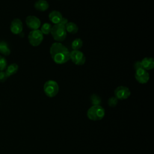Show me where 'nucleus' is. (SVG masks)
Wrapping results in <instances>:
<instances>
[{
	"mask_svg": "<svg viewBox=\"0 0 154 154\" xmlns=\"http://www.w3.org/2000/svg\"><path fill=\"white\" fill-rule=\"evenodd\" d=\"M90 101L93 105H100V103H101V99L98 95L93 94L90 96Z\"/></svg>",
	"mask_w": 154,
	"mask_h": 154,
	"instance_id": "19",
	"label": "nucleus"
},
{
	"mask_svg": "<svg viewBox=\"0 0 154 154\" xmlns=\"http://www.w3.org/2000/svg\"><path fill=\"white\" fill-rule=\"evenodd\" d=\"M29 44L34 47L39 46L43 40L44 37L42 32L39 29L32 30L28 36Z\"/></svg>",
	"mask_w": 154,
	"mask_h": 154,
	"instance_id": "5",
	"label": "nucleus"
},
{
	"mask_svg": "<svg viewBox=\"0 0 154 154\" xmlns=\"http://www.w3.org/2000/svg\"><path fill=\"white\" fill-rule=\"evenodd\" d=\"M68 22L66 18L63 17L60 23L55 24L52 26L51 34L52 38L57 42H62L66 37L67 32L65 29V25Z\"/></svg>",
	"mask_w": 154,
	"mask_h": 154,
	"instance_id": "2",
	"label": "nucleus"
},
{
	"mask_svg": "<svg viewBox=\"0 0 154 154\" xmlns=\"http://www.w3.org/2000/svg\"><path fill=\"white\" fill-rule=\"evenodd\" d=\"M52 25L49 23H45L41 26L40 31L42 32L43 34H49L51 33V31L52 29Z\"/></svg>",
	"mask_w": 154,
	"mask_h": 154,
	"instance_id": "18",
	"label": "nucleus"
},
{
	"mask_svg": "<svg viewBox=\"0 0 154 154\" xmlns=\"http://www.w3.org/2000/svg\"><path fill=\"white\" fill-rule=\"evenodd\" d=\"M83 45V42L80 38H76L73 40L71 47L73 50H79Z\"/></svg>",
	"mask_w": 154,
	"mask_h": 154,
	"instance_id": "17",
	"label": "nucleus"
},
{
	"mask_svg": "<svg viewBox=\"0 0 154 154\" xmlns=\"http://www.w3.org/2000/svg\"><path fill=\"white\" fill-rule=\"evenodd\" d=\"M19 66L16 63H12L8 65L5 69V73L8 77H10L11 75H14L18 70Z\"/></svg>",
	"mask_w": 154,
	"mask_h": 154,
	"instance_id": "15",
	"label": "nucleus"
},
{
	"mask_svg": "<svg viewBox=\"0 0 154 154\" xmlns=\"http://www.w3.org/2000/svg\"><path fill=\"white\" fill-rule=\"evenodd\" d=\"M135 78L140 84H144L147 83L150 78L149 74L147 70L142 69H139L135 70Z\"/></svg>",
	"mask_w": 154,
	"mask_h": 154,
	"instance_id": "8",
	"label": "nucleus"
},
{
	"mask_svg": "<svg viewBox=\"0 0 154 154\" xmlns=\"http://www.w3.org/2000/svg\"><path fill=\"white\" fill-rule=\"evenodd\" d=\"M70 60L77 66H82L85 64L86 58L84 53L79 50H73L70 52Z\"/></svg>",
	"mask_w": 154,
	"mask_h": 154,
	"instance_id": "6",
	"label": "nucleus"
},
{
	"mask_svg": "<svg viewBox=\"0 0 154 154\" xmlns=\"http://www.w3.org/2000/svg\"><path fill=\"white\" fill-rule=\"evenodd\" d=\"M43 90L48 97H53L58 94L59 85L55 81L48 80L44 84Z\"/></svg>",
	"mask_w": 154,
	"mask_h": 154,
	"instance_id": "4",
	"label": "nucleus"
},
{
	"mask_svg": "<svg viewBox=\"0 0 154 154\" xmlns=\"http://www.w3.org/2000/svg\"><path fill=\"white\" fill-rule=\"evenodd\" d=\"M8 78V77L7 75L5 72L0 71V82H3L5 81Z\"/></svg>",
	"mask_w": 154,
	"mask_h": 154,
	"instance_id": "22",
	"label": "nucleus"
},
{
	"mask_svg": "<svg viewBox=\"0 0 154 154\" xmlns=\"http://www.w3.org/2000/svg\"><path fill=\"white\" fill-rule=\"evenodd\" d=\"M117 103H118V99L114 96L109 97L108 100V104L110 107H115L117 105Z\"/></svg>",
	"mask_w": 154,
	"mask_h": 154,
	"instance_id": "21",
	"label": "nucleus"
},
{
	"mask_svg": "<svg viewBox=\"0 0 154 154\" xmlns=\"http://www.w3.org/2000/svg\"><path fill=\"white\" fill-rule=\"evenodd\" d=\"M23 30V23L20 19L16 18L10 24V31L14 34H19Z\"/></svg>",
	"mask_w": 154,
	"mask_h": 154,
	"instance_id": "10",
	"label": "nucleus"
},
{
	"mask_svg": "<svg viewBox=\"0 0 154 154\" xmlns=\"http://www.w3.org/2000/svg\"><path fill=\"white\" fill-rule=\"evenodd\" d=\"M114 97L118 100H125L128 99L131 96V91L127 87L125 86H119L114 91Z\"/></svg>",
	"mask_w": 154,
	"mask_h": 154,
	"instance_id": "7",
	"label": "nucleus"
},
{
	"mask_svg": "<svg viewBox=\"0 0 154 154\" xmlns=\"http://www.w3.org/2000/svg\"><path fill=\"white\" fill-rule=\"evenodd\" d=\"M7 67V61L5 57L0 55V71H4Z\"/></svg>",
	"mask_w": 154,
	"mask_h": 154,
	"instance_id": "20",
	"label": "nucleus"
},
{
	"mask_svg": "<svg viewBox=\"0 0 154 154\" xmlns=\"http://www.w3.org/2000/svg\"><path fill=\"white\" fill-rule=\"evenodd\" d=\"M25 22L27 26L32 30L38 29L41 26L40 20L35 16L30 15L27 16L25 19Z\"/></svg>",
	"mask_w": 154,
	"mask_h": 154,
	"instance_id": "9",
	"label": "nucleus"
},
{
	"mask_svg": "<svg viewBox=\"0 0 154 154\" xmlns=\"http://www.w3.org/2000/svg\"><path fill=\"white\" fill-rule=\"evenodd\" d=\"M134 68L135 70H136L137 69H142L143 66L141 65V61H137L135 62V63L134 64Z\"/></svg>",
	"mask_w": 154,
	"mask_h": 154,
	"instance_id": "23",
	"label": "nucleus"
},
{
	"mask_svg": "<svg viewBox=\"0 0 154 154\" xmlns=\"http://www.w3.org/2000/svg\"><path fill=\"white\" fill-rule=\"evenodd\" d=\"M105 109L100 105H93L87 111V117L91 120H102L105 116Z\"/></svg>",
	"mask_w": 154,
	"mask_h": 154,
	"instance_id": "3",
	"label": "nucleus"
},
{
	"mask_svg": "<svg viewBox=\"0 0 154 154\" xmlns=\"http://www.w3.org/2000/svg\"><path fill=\"white\" fill-rule=\"evenodd\" d=\"M65 29L67 32L70 34H76L78 31V25L73 22H68L65 25Z\"/></svg>",
	"mask_w": 154,
	"mask_h": 154,
	"instance_id": "14",
	"label": "nucleus"
},
{
	"mask_svg": "<svg viewBox=\"0 0 154 154\" xmlns=\"http://www.w3.org/2000/svg\"><path fill=\"white\" fill-rule=\"evenodd\" d=\"M10 52L8 44L4 41H0V53L4 55L8 56L10 54Z\"/></svg>",
	"mask_w": 154,
	"mask_h": 154,
	"instance_id": "16",
	"label": "nucleus"
},
{
	"mask_svg": "<svg viewBox=\"0 0 154 154\" xmlns=\"http://www.w3.org/2000/svg\"><path fill=\"white\" fill-rule=\"evenodd\" d=\"M34 8L40 11H45L49 8V5L46 0H37L34 3Z\"/></svg>",
	"mask_w": 154,
	"mask_h": 154,
	"instance_id": "13",
	"label": "nucleus"
},
{
	"mask_svg": "<svg viewBox=\"0 0 154 154\" xmlns=\"http://www.w3.org/2000/svg\"><path fill=\"white\" fill-rule=\"evenodd\" d=\"M49 51L52 60L58 64H64L70 60V51L60 42L53 43Z\"/></svg>",
	"mask_w": 154,
	"mask_h": 154,
	"instance_id": "1",
	"label": "nucleus"
},
{
	"mask_svg": "<svg viewBox=\"0 0 154 154\" xmlns=\"http://www.w3.org/2000/svg\"><path fill=\"white\" fill-rule=\"evenodd\" d=\"M143 68L146 70H150L154 67V59L152 57H144L141 61Z\"/></svg>",
	"mask_w": 154,
	"mask_h": 154,
	"instance_id": "12",
	"label": "nucleus"
},
{
	"mask_svg": "<svg viewBox=\"0 0 154 154\" xmlns=\"http://www.w3.org/2000/svg\"><path fill=\"white\" fill-rule=\"evenodd\" d=\"M48 17L49 20L54 25L60 23L63 18L61 12L57 10H53L51 11L49 14Z\"/></svg>",
	"mask_w": 154,
	"mask_h": 154,
	"instance_id": "11",
	"label": "nucleus"
}]
</instances>
